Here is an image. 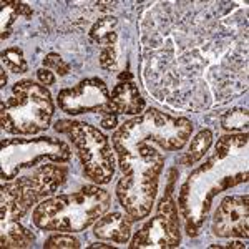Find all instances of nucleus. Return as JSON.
<instances>
[{
    "instance_id": "1",
    "label": "nucleus",
    "mask_w": 249,
    "mask_h": 249,
    "mask_svg": "<svg viewBox=\"0 0 249 249\" xmlns=\"http://www.w3.org/2000/svg\"><path fill=\"white\" fill-rule=\"evenodd\" d=\"M123 176L116 184V196L126 214L143 219L150 214L158 191V176L163 170L164 155L153 143H142L118 153Z\"/></svg>"
},
{
    "instance_id": "2",
    "label": "nucleus",
    "mask_w": 249,
    "mask_h": 249,
    "mask_svg": "<svg viewBox=\"0 0 249 249\" xmlns=\"http://www.w3.org/2000/svg\"><path fill=\"white\" fill-rule=\"evenodd\" d=\"M110 195L98 186H83L71 195L45 199L35 208L32 219L43 231L78 232L98 221L110 208Z\"/></svg>"
},
{
    "instance_id": "3",
    "label": "nucleus",
    "mask_w": 249,
    "mask_h": 249,
    "mask_svg": "<svg viewBox=\"0 0 249 249\" xmlns=\"http://www.w3.org/2000/svg\"><path fill=\"white\" fill-rule=\"evenodd\" d=\"M193 131V123L186 118H176L158 110H148L124 122L115 131L113 148L116 153L142 143L158 144L161 150L176 151L188 143Z\"/></svg>"
},
{
    "instance_id": "4",
    "label": "nucleus",
    "mask_w": 249,
    "mask_h": 249,
    "mask_svg": "<svg viewBox=\"0 0 249 249\" xmlns=\"http://www.w3.org/2000/svg\"><path fill=\"white\" fill-rule=\"evenodd\" d=\"M67 175V166L52 161L22 173L12 183L2 181V223L18 221L32 204L53 195L65 183Z\"/></svg>"
},
{
    "instance_id": "5",
    "label": "nucleus",
    "mask_w": 249,
    "mask_h": 249,
    "mask_svg": "<svg viewBox=\"0 0 249 249\" xmlns=\"http://www.w3.org/2000/svg\"><path fill=\"white\" fill-rule=\"evenodd\" d=\"M53 102L45 85L23 80L14 85V96L2 102V128L14 135H35L47 130Z\"/></svg>"
},
{
    "instance_id": "6",
    "label": "nucleus",
    "mask_w": 249,
    "mask_h": 249,
    "mask_svg": "<svg viewBox=\"0 0 249 249\" xmlns=\"http://www.w3.org/2000/svg\"><path fill=\"white\" fill-rule=\"evenodd\" d=\"M55 130L70 136L82 160L87 178L98 184H107L115 175V155L110 142L102 131L82 122H58Z\"/></svg>"
},
{
    "instance_id": "7",
    "label": "nucleus",
    "mask_w": 249,
    "mask_h": 249,
    "mask_svg": "<svg viewBox=\"0 0 249 249\" xmlns=\"http://www.w3.org/2000/svg\"><path fill=\"white\" fill-rule=\"evenodd\" d=\"M70 148L62 140L32 138L2 142V181H12L18 175L37 168L45 161L67 163Z\"/></svg>"
},
{
    "instance_id": "8",
    "label": "nucleus",
    "mask_w": 249,
    "mask_h": 249,
    "mask_svg": "<svg viewBox=\"0 0 249 249\" xmlns=\"http://www.w3.org/2000/svg\"><path fill=\"white\" fill-rule=\"evenodd\" d=\"M58 107L68 115L80 113H113L110 107V93L105 82L100 78L82 80L73 88H65L58 93Z\"/></svg>"
},
{
    "instance_id": "9",
    "label": "nucleus",
    "mask_w": 249,
    "mask_h": 249,
    "mask_svg": "<svg viewBox=\"0 0 249 249\" xmlns=\"http://www.w3.org/2000/svg\"><path fill=\"white\" fill-rule=\"evenodd\" d=\"M249 196H228L214 213L213 231L219 238H244L249 236Z\"/></svg>"
},
{
    "instance_id": "10",
    "label": "nucleus",
    "mask_w": 249,
    "mask_h": 249,
    "mask_svg": "<svg viewBox=\"0 0 249 249\" xmlns=\"http://www.w3.org/2000/svg\"><path fill=\"white\" fill-rule=\"evenodd\" d=\"M181 241L178 213H158L138 231L130 248H176Z\"/></svg>"
},
{
    "instance_id": "11",
    "label": "nucleus",
    "mask_w": 249,
    "mask_h": 249,
    "mask_svg": "<svg viewBox=\"0 0 249 249\" xmlns=\"http://www.w3.org/2000/svg\"><path fill=\"white\" fill-rule=\"evenodd\" d=\"M133 218L130 214H122V213H111V214L102 216L96 221L93 232L96 238L113 241V243H126L131 234V224Z\"/></svg>"
},
{
    "instance_id": "12",
    "label": "nucleus",
    "mask_w": 249,
    "mask_h": 249,
    "mask_svg": "<svg viewBox=\"0 0 249 249\" xmlns=\"http://www.w3.org/2000/svg\"><path fill=\"white\" fill-rule=\"evenodd\" d=\"M111 111L128 115H140L144 108V100L138 91V87L133 82H120L113 88L110 96Z\"/></svg>"
},
{
    "instance_id": "13",
    "label": "nucleus",
    "mask_w": 249,
    "mask_h": 249,
    "mask_svg": "<svg viewBox=\"0 0 249 249\" xmlns=\"http://www.w3.org/2000/svg\"><path fill=\"white\" fill-rule=\"evenodd\" d=\"M2 232V248H29L34 241V234L22 228L18 224V221H9V223H3Z\"/></svg>"
},
{
    "instance_id": "14",
    "label": "nucleus",
    "mask_w": 249,
    "mask_h": 249,
    "mask_svg": "<svg viewBox=\"0 0 249 249\" xmlns=\"http://www.w3.org/2000/svg\"><path fill=\"white\" fill-rule=\"evenodd\" d=\"M213 142V133L210 130H201L195 138L191 140L190 148H188V153L184 155L183 163L184 164H195L203 158L204 153L210 150Z\"/></svg>"
},
{
    "instance_id": "15",
    "label": "nucleus",
    "mask_w": 249,
    "mask_h": 249,
    "mask_svg": "<svg viewBox=\"0 0 249 249\" xmlns=\"http://www.w3.org/2000/svg\"><path fill=\"white\" fill-rule=\"evenodd\" d=\"M116 23L118 22H116L115 17L100 18L90 32L91 38L103 47H113L116 42V32H115Z\"/></svg>"
},
{
    "instance_id": "16",
    "label": "nucleus",
    "mask_w": 249,
    "mask_h": 249,
    "mask_svg": "<svg viewBox=\"0 0 249 249\" xmlns=\"http://www.w3.org/2000/svg\"><path fill=\"white\" fill-rule=\"evenodd\" d=\"M17 15L32 17V10L22 2H2V38L9 37L10 25Z\"/></svg>"
},
{
    "instance_id": "17",
    "label": "nucleus",
    "mask_w": 249,
    "mask_h": 249,
    "mask_svg": "<svg viewBox=\"0 0 249 249\" xmlns=\"http://www.w3.org/2000/svg\"><path fill=\"white\" fill-rule=\"evenodd\" d=\"M2 63L7 70L14 71V73H25L29 70L27 60L23 58V52L20 48H7L2 52Z\"/></svg>"
},
{
    "instance_id": "18",
    "label": "nucleus",
    "mask_w": 249,
    "mask_h": 249,
    "mask_svg": "<svg viewBox=\"0 0 249 249\" xmlns=\"http://www.w3.org/2000/svg\"><path fill=\"white\" fill-rule=\"evenodd\" d=\"M223 124L224 130L228 131H236V130H246L248 128V110L246 108H236L232 111H228L223 116Z\"/></svg>"
},
{
    "instance_id": "19",
    "label": "nucleus",
    "mask_w": 249,
    "mask_h": 249,
    "mask_svg": "<svg viewBox=\"0 0 249 249\" xmlns=\"http://www.w3.org/2000/svg\"><path fill=\"white\" fill-rule=\"evenodd\" d=\"M43 248L47 249H52V248H67V249H71V248H80V241L75 239L73 236H68V234H55L52 238H48L43 244Z\"/></svg>"
},
{
    "instance_id": "20",
    "label": "nucleus",
    "mask_w": 249,
    "mask_h": 249,
    "mask_svg": "<svg viewBox=\"0 0 249 249\" xmlns=\"http://www.w3.org/2000/svg\"><path fill=\"white\" fill-rule=\"evenodd\" d=\"M43 67L48 68V70L57 71L58 75H67L70 71V65L60 57L58 53H48L45 58H43Z\"/></svg>"
},
{
    "instance_id": "21",
    "label": "nucleus",
    "mask_w": 249,
    "mask_h": 249,
    "mask_svg": "<svg viewBox=\"0 0 249 249\" xmlns=\"http://www.w3.org/2000/svg\"><path fill=\"white\" fill-rule=\"evenodd\" d=\"M100 65H102L105 70H115L116 68V53L113 47H105L102 50V55H100Z\"/></svg>"
},
{
    "instance_id": "22",
    "label": "nucleus",
    "mask_w": 249,
    "mask_h": 249,
    "mask_svg": "<svg viewBox=\"0 0 249 249\" xmlns=\"http://www.w3.org/2000/svg\"><path fill=\"white\" fill-rule=\"evenodd\" d=\"M37 77H38L42 85H53L55 83L53 71H50L48 68H40V70L37 71Z\"/></svg>"
},
{
    "instance_id": "23",
    "label": "nucleus",
    "mask_w": 249,
    "mask_h": 249,
    "mask_svg": "<svg viewBox=\"0 0 249 249\" xmlns=\"http://www.w3.org/2000/svg\"><path fill=\"white\" fill-rule=\"evenodd\" d=\"M102 126L105 130H111V128L116 126V115L115 113H110V115H105V118L102 120Z\"/></svg>"
},
{
    "instance_id": "24",
    "label": "nucleus",
    "mask_w": 249,
    "mask_h": 249,
    "mask_svg": "<svg viewBox=\"0 0 249 249\" xmlns=\"http://www.w3.org/2000/svg\"><path fill=\"white\" fill-rule=\"evenodd\" d=\"M223 248H246V244H243L241 241H234V243H230V244H226V246H223Z\"/></svg>"
},
{
    "instance_id": "25",
    "label": "nucleus",
    "mask_w": 249,
    "mask_h": 249,
    "mask_svg": "<svg viewBox=\"0 0 249 249\" xmlns=\"http://www.w3.org/2000/svg\"><path fill=\"white\" fill-rule=\"evenodd\" d=\"M7 83V75H5V70H2V87H5Z\"/></svg>"
},
{
    "instance_id": "26",
    "label": "nucleus",
    "mask_w": 249,
    "mask_h": 249,
    "mask_svg": "<svg viewBox=\"0 0 249 249\" xmlns=\"http://www.w3.org/2000/svg\"><path fill=\"white\" fill-rule=\"evenodd\" d=\"M90 248H111V246H108V244H102V243H100V244H91Z\"/></svg>"
}]
</instances>
